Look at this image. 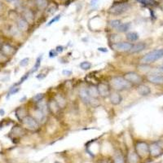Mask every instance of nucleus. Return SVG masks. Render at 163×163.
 <instances>
[{
  "mask_svg": "<svg viewBox=\"0 0 163 163\" xmlns=\"http://www.w3.org/2000/svg\"><path fill=\"white\" fill-rule=\"evenodd\" d=\"M98 51L99 52H108V50H107V48H105V47H99L98 48Z\"/></svg>",
  "mask_w": 163,
  "mask_h": 163,
  "instance_id": "obj_43",
  "label": "nucleus"
},
{
  "mask_svg": "<svg viewBox=\"0 0 163 163\" xmlns=\"http://www.w3.org/2000/svg\"><path fill=\"white\" fill-rule=\"evenodd\" d=\"M44 99V94L43 93H38L34 96L33 97V100L34 103H39L40 102L41 100H42Z\"/></svg>",
  "mask_w": 163,
  "mask_h": 163,
  "instance_id": "obj_31",
  "label": "nucleus"
},
{
  "mask_svg": "<svg viewBox=\"0 0 163 163\" xmlns=\"http://www.w3.org/2000/svg\"><path fill=\"white\" fill-rule=\"evenodd\" d=\"M58 55V52H56L55 49H52V50L50 51V52H49V56H50L51 58H53V57H55L56 55Z\"/></svg>",
  "mask_w": 163,
  "mask_h": 163,
  "instance_id": "obj_39",
  "label": "nucleus"
},
{
  "mask_svg": "<svg viewBox=\"0 0 163 163\" xmlns=\"http://www.w3.org/2000/svg\"><path fill=\"white\" fill-rule=\"evenodd\" d=\"M146 48V43H144V42H139L137 43L133 44L132 48L130 49V53H139L143 52Z\"/></svg>",
  "mask_w": 163,
  "mask_h": 163,
  "instance_id": "obj_19",
  "label": "nucleus"
},
{
  "mask_svg": "<svg viewBox=\"0 0 163 163\" xmlns=\"http://www.w3.org/2000/svg\"><path fill=\"white\" fill-rule=\"evenodd\" d=\"M17 27L21 31H26L29 29V23L24 18H20L17 21Z\"/></svg>",
  "mask_w": 163,
  "mask_h": 163,
  "instance_id": "obj_22",
  "label": "nucleus"
},
{
  "mask_svg": "<svg viewBox=\"0 0 163 163\" xmlns=\"http://www.w3.org/2000/svg\"><path fill=\"white\" fill-rule=\"evenodd\" d=\"M121 24H122V22H121V20H112L109 21L110 27L113 28V29H115V30H116L117 28Z\"/></svg>",
  "mask_w": 163,
  "mask_h": 163,
  "instance_id": "obj_32",
  "label": "nucleus"
},
{
  "mask_svg": "<svg viewBox=\"0 0 163 163\" xmlns=\"http://www.w3.org/2000/svg\"><path fill=\"white\" fill-rule=\"evenodd\" d=\"M35 3H36L37 8L39 10H43L47 7L48 3H47V0H35Z\"/></svg>",
  "mask_w": 163,
  "mask_h": 163,
  "instance_id": "obj_27",
  "label": "nucleus"
},
{
  "mask_svg": "<svg viewBox=\"0 0 163 163\" xmlns=\"http://www.w3.org/2000/svg\"><path fill=\"white\" fill-rule=\"evenodd\" d=\"M126 37L129 42H136L139 39V34L136 32H130L127 33Z\"/></svg>",
  "mask_w": 163,
  "mask_h": 163,
  "instance_id": "obj_28",
  "label": "nucleus"
},
{
  "mask_svg": "<svg viewBox=\"0 0 163 163\" xmlns=\"http://www.w3.org/2000/svg\"><path fill=\"white\" fill-rule=\"evenodd\" d=\"M15 113H16V117L20 122H21L25 117L28 116L27 110L25 107H18L15 111Z\"/></svg>",
  "mask_w": 163,
  "mask_h": 163,
  "instance_id": "obj_20",
  "label": "nucleus"
},
{
  "mask_svg": "<svg viewBox=\"0 0 163 163\" xmlns=\"http://www.w3.org/2000/svg\"><path fill=\"white\" fill-rule=\"evenodd\" d=\"M30 73H28V74H26L24 75V76H23V77L20 78V80L19 81V83H17L16 85H20V84H21V83H24V82H25V81L27 79L28 77H29V76H30Z\"/></svg>",
  "mask_w": 163,
  "mask_h": 163,
  "instance_id": "obj_38",
  "label": "nucleus"
},
{
  "mask_svg": "<svg viewBox=\"0 0 163 163\" xmlns=\"http://www.w3.org/2000/svg\"><path fill=\"white\" fill-rule=\"evenodd\" d=\"M24 19L28 21V23H32L34 20V15H33V11L30 10V9H27L24 11Z\"/></svg>",
  "mask_w": 163,
  "mask_h": 163,
  "instance_id": "obj_25",
  "label": "nucleus"
},
{
  "mask_svg": "<svg viewBox=\"0 0 163 163\" xmlns=\"http://www.w3.org/2000/svg\"><path fill=\"white\" fill-rule=\"evenodd\" d=\"M19 91H20L19 87H15V86H12V87H11V89H10V91H9L7 98L8 99L10 96H11V95H13V94H16V93H17Z\"/></svg>",
  "mask_w": 163,
  "mask_h": 163,
  "instance_id": "obj_36",
  "label": "nucleus"
},
{
  "mask_svg": "<svg viewBox=\"0 0 163 163\" xmlns=\"http://www.w3.org/2000/svg\"><path fill=\"white\" fill-rule=\"evenodd\" d=\"M87 91H88V94L91 98L98 99V98L100 97V94H99V91H98L97 86L91 85V86L87 87Z\"/></svg>",
  "mask_w": 163,
  "mask_h": 163,
  "instance_id": "obj_21",
  "label": "nucleus"
},
{
  "mask_svg": "<svg viewBox=\"0 0 163 163\" xmlns=\"http://www.w3.org/2000/svg\"><path fill=\"white\" fill-rule=\"evenodd\" d=\"M162 152V148L158 142H153L149 145V155L153 158L160 156Z\"/></svg>",
  "mask_w": 163,
  "mask_h": 163,
  "instance_id": "obj_9",
  "label": "nucleus"
},
{
  "mask_svg": "<svg viewBox=\"0 0 163 163\" xmlns=\"http://www.w3.org/2000/svg\"><path fill=\"white\" fill-rule=\"evenodd\" d=\"M113 163H125V158L122 156V154H121V153L117 154L116 157L114 158Z\"/></svg>",
  "mask_w": 163,
  "mask_h": 163,
  "instance_id": "obj_33",
  "label": "nucleus"
},
{
  "mask_svg": "<svg viewBox=\"0 0 163 163\" xmlns=\"http://www.w3.org/2000/svg\"><path fill=\"white\" fill-rule=\"evenodd\" d=\"M139 157L136 152H130L127 155V162L128 163H138Z\"/></svg>",
  "mask_w": 163,
  "mask_h": 163,
  "instance_id": "obj_23",
  "label": "nucleus"
},
{
  "mask_svg": "<svg viewBox=\"0 0 163 163\" xmlns=\"http://www.w3.org/2000/svg\"><path fill=\"white\" fill-rule=\"evenodd\" d=\"M55 163H61V162H59V161H55Z\"/></svg>",
  "mask_w": 163,
  "mask_h": 163,
  "instance_id": "obj_47",
  "label": "nucleus"
},
{
  "mask_svg": "<svg viewBox=\"0 0 163 163\" xmlns=\"http://www.w3.org/2000/svg\"><path fill=\"white\" fill-rule=\"evenodd\" d=\"M61 14H59V15H57V16H55V17H54V18H52V19L50 21L48 22V24H47V26H50V25H52V24H54V23L57 22L59 20L61 19Z\"/></svg>",
  "mask_w": 163,
  "mask_h": 163,
  "instance_id": "obj_35",
  "label": "nucleus"
},
{
  "mask_svg": "<svg viewBox=\"0 0 163 163\" xmlns=\"http://www.w3.org/2000/svg\"><path fill=\"white\" fill-rule=\"evenodd\" d=\"M62 74H63V75H65V76H70V75H72V71L69 70V69H64L62 71Z\"/></svg>",
  "mask_w": 163,
  "mask_h": 163,
  "instance_id": "obj_40",
  "label": "nucleus"
},
{
  "mask_svg": "<svg viewBox=\"0 0 163 163\" xmlns=\"http://www.w3.org/2000/svg\"><path fill=\"white\" fill-rule=\"evenodd\" d=\"M135 149L136 152L140 158H146L149 155V145L145 141H138Z\"/></svg>",
  "mask_w": 163,
  "mask_h": 163,
  "instance_id": "obj_4",
  "label": "nucleus"
},
{
  "mask_svg": "<svg viewBox=\"0 0 163 163\" xmlns=\"http://www.w3.org/2000/svg\"><path fill=\"white\" fill-rule=\"evenodd\" d=\"M5 114V111H4V109L3 108H0V115L1 116H3Z\"/></svg>",
  "mask_w": 163,
  "mask_h": 163,
  "instance_id": "obj_44",
  "label": "nucleus"
},
{
  "mask_svg": "<svg viewBox=\"0 0 163 163\" xmlns=\"http://www.w3.org/2000/svg\"><path fill=\"white\" fill-rule=\"evenodd\" d=\"M136 90H137L139 95H140L141 96H148L151 93V88L145 84H143V83L138 85Z\"/></svg>",
  "mask_w": 163,
  "mask_h": 163,
  "instance_id": "obj_14",
  "label": "nucleus"
},
{
  "mask_svg": "<svg viewBox=\"0 0 163 163\" xmlns=\"http://www.w3.org/2000/svg\"><path fill=\"white\" fill-rule=\"evenodd\" d=\"M47 105H48V109H49V113H51L55 116H57L60 114L61 111V108L59 107V105H57V103L55 102V100L54 99H51L48 102H47Z\"/></svg>",
  "mask_w": 163,
  "mask_h": 163,
  "instance_id": "obj_11",
  "label": "nucleus"
},
{
  "mask_svg": "<svg viewBox=\"0 0 163 163\" xmlns=\"http://www.w3.org/2000/svg\"><path fill=\"white\" fill-rule=\"evenodd\" d=\"M130 23H122L121 25H119L118 27L117 28L116 30L119 33H126V32H127V31L130 30Z\"/></svg>",
  "mask_w": 163,
  "mask_h": 163,
  "instance_id": "obj_26",
  "label": "nucleus"
},
{
  "mask_svg": "<svg viewBox=\"0 0 163 163\" xmlns=\"http://www.w3.org/2000/svg\"><path fill=\"white\" fill-rule=\"evenodd\" d=\"M101 163H107V162H101Z\"/></svg>",
  "mask_w": 163,
  "mask_h": 163,
  "instance_id": "obj_48",
  "label": "nucleus"
},
{
  "mask_svg": "<svg viewBox=\"0 0 163 163\" xmlns=\"http://www.w3.org/2000/svg\"><path fill=\"white\" fill-rule=\"evenodd\" d=\"M37 108H39V109H40L42 112H43L46 115H47V113L49 112L47 102H46L44 100H41V101L39 103H37Z\"/></svg>",
  "mask_w": 163,
  "mask_h": 163,
  "instance_id": "obj_24",
  "label": "nucleus"
},
{
  "mask_svg": "<svg viewBox=\"0 0 163 163\" xmlns=\"http://www.w3.org/2000/svg\"><path fill=\"white\" fill-rule=\"evenodd\" d=\"M79 97H80L81 100L83 101L84 104L86 105H90V101H91V97L88 94V91L86 87H83L80 89L79 91Z\"/></svg>",
  "mask_w": 163,
  "mask_h": 163,
  "instance_id": "obj_16",
  "label": "nucleus"
},
{
  "mask_svg": "<svg viewBox=\"0 0 163 163\" xmlns=\"http://www.w3.org/2000/svg\"><path fill=\"white\" fill-rule=\"evenodd\" d=\"M80 68L83 70H88L91 68V64L89 61H83L80 64Z\"/></svg>",
  "mask_w": 163,
  "mask_h": 163,
  "instance_id": "obj_34",
  "label": "nucleus"
},
{
  "mask_svg": "<svg viewBox=\"0 0 163 163\" xmlns=\"http://www.w3.org/2000/svg\"><path fill=\"white\" fill-rule=\"evenodd\" d=\"M0 52L3 53V55H5L6 56H11L16 52V48L8 43H4Z\"/></svg>",
  "mask_w": 163,
  "mask_h": 163,
  "instance_id": "obj_15",
  "label": "nucleus"
},
{
  "mask_svg": "<svg viewBox=\"0 0 163 163\" xmlns=\"http://www.w3.org/2000/svg\"><path fill=\"white\" fill-rule=\"evenodd\" d=\"M163 57V48L161 49H156V50L151 51L149 53H147L141 58V63L144 64H149L153 63L155 61H158Z\"/></svg>",
  "mask_w": 163,
  "mask_h": 163,
  "instance_id": "obj_2",
  "label": "nucleus"
},
{
  "mask_svg": "<svg viewBox=\"0 0 163 163\" xmlns=\"http://www.w3.org/2000/svg\"><path fill=\"white\" fill-rule=\"evenodd\" d=\"M97 87H98V91H99V94H100V97H102L104 99L109 97L111 94V86L108 84L105 83H100L98 84Z\"/></svg>",
  "mask_w": 163,
  "mask_h": 163,
  "instance_id": "obj_8",
  "label": "nucleus"
},
{
  "mask_svg": "<svg viewBox=\"0 0 163 163\" xmlns=\"http://www.w3.org/2000/svg\"><path fill=\"white\" fill-rule=\"evenodd\" d=\"M23 127H25V130H30V131H37L39 129L40 123H39L36 119L33 118L32 116L28 115L21 121Z\"/></svg>",
  "mask_w": 163,
  "mask_h": 163,
  "instance_id": "obj_3",
  "label": "nucleus"
},
{
  "mask_svg": "<svg viewBox=\"0 0 163 163\" xmlns=\"http://www.w3.org/2000/svg\"><path fill=\"white\" fill-rule=\"evenodd\" d=\"M136 1L145 6H152V7L158 6V2L155 0H136Z\"/></svg>",
  "mask_w": 163,
  "mask_h": 163,
  "instance_id": "obj_29",
  "label": "nucleus"
},
{
  "mask_svg": "<svg viewBox=\"0 0 163 163\" xmlns=\"http://www.w3.org/2000/svg\"><path fill=\"white\" fill-rule=\"evenodd\" d=\"M53 99L55 100V102L57 103V105H58L59 107L61 108V110L66 108L67 100L64 96H62L61 94H55Z\"/></svg>",
  "mask_w": 163,
  "mask_h": 163,
  "instance_id": "obj_17",
  "label": "nucleus"
},
{
  "mask_svg": "<svg viewBox=\"0 0 163 163\" xmlns=\"http://www.w3.org/2000/svg\"><path fill=\"white\" fill-rule=\"evenodd\" d=\"M11 136H13L14 138H20L25 136V129L24 127H20L18 125H16L15 127H12L11 132H10Z\"/></svg>",
  "mask_w": 163,
  "mask_h": 163,
  "instance_id": "obj_12",
  "label": "nucleus"
},
{
  "mask_svg": "<svg viewBox=\"0 0 163 163\" xmlns=\"http://www.w3.org/2000/svg\"><path fill=\"white\" fill-rule=\"evenodd\" d=\"M29 61H30V59L29 58H24L20 62V65L22 67L26 66V65H28V64H29Z\"/></svg>",
  "mask_w": 163,
  "mask_h": 163,
  "instance_id": "obj_37",
  "label": "nucleus"
},
{
  "mask_svg": "<svg viewBox=\"0 0 163 163\" xmlns=\"http://www.w3.org/2000/svg\"><path fill=\"white\" fill-rule=\"evenodd\" d=\"M55 50H56V52H57L58 53L63 52L64 47L63 46H57V47H56V48H55Z\"/></svg>",
  "mask_w": 163,
  "mask_h": 163,
  "instance_id": "obj_42",
  "label": "nucleus"
},
{
  "mask_svg": "<svg viewBox=\"0 0 163 163\" xmlns=\"http://www.w3.org/2000/svg\"><path fill=\"white\" fill-rule=\"evenodd\" d=\"M129 9H130V5L127 3H115L108 9V12L114 16H118L128 11Z\"/></svg>",
  "mask_w": 163,
  "mask_h": 163,
  "instance_id": "obj_5",
  "label": "nucleus"
},
{
  "mask_svg": "<svg viewBox=\"0 0 163 163\" xmlns=\"http://www.w3.org/2000/svg\"><path fill=\"white\" fill-rule=\"evenodd\" d=\"M132 84L130 83L124 77L121 76L113 77L110 80V86L115 91H123L130 90L132 87Z\"/></svg>",
  "mask_w": 163,
  "mask_h": 163,
  "instance_id": "obj_1",
  "label": "nucleus"
},
{
  "mask_svg": "<svg viewBox=\"0 0 163 163\" xmlns=\"http://www.w3.org/2000/svg\"><path fill=\"white\" fill-rule=\"evenodd\" d=\"M126 80H127L130 83H131L132 85H139L143 83V77L141 75L136 72H127L123 75Z\"/></svg>",
  "mask_w": 163,
  "mask_h": 163,
  "instance_id": "obj_6",
  "label": "nucleus"
},
{
  "mask_svg": "<svg viewBox=\"0 0 163 163\" xmlns=\"http://www.w3.org/2000/svg\"><path fill=\"white\" fill-rule=\"evenodd\" d=\"M98 2H99V0H91V6L92 8H95V7H96L97 4H98Z\"/></svg>",
  "mask_w": 163,
  "mask_h": 163,
  "instance_id": "obj_41",
  "label": "nucleus"
},
{
  "mask_svg": "<svg viewBox=\"0 0 163 163\" xmlns=\"http://www.w3.org/2000/svg\"><path fill=\"white\" fill-rule=\"evenodd\" d=\"M3 43L1 42V40H0V51H1V48H2V47H3Z\"/></svg>",
  "mask_w": 163,
  "mask_h": 163,
  "instance_id": "obj_45",
  "label": "nucleus"
},
{
  "mask_svg": "<svg viewBox=\"0 0 163 163\" xmlns=\"http://www.w3.org/2000/svg\"><path fill=\"white\" fill-rule=\"evenodd\" d=\"M133 43L129 42H113L111 45L113 49L118 52H130V49L132 48Z\"/></svg>",
  "mask_w": 163,
  "mask_h": 163,
  "instance_id": "obj_7",
  "label": "nucleus"
},
{
  "mask_svg": "<svg viewBox=\"0 0 163 163\" xmlns=\"http://www.w3.org/2000/svg\"><path fill=\"white\" fill-rule=\"evenodd\" d=\"M33 118H35L39 122V123H42V122L45 121V118H46V114H45L43 112H42L40 109H39L38 108H36L35 109H33Z\"/></svg>",
  "mask_w": 163,
  "mask_h": 163,
  "instance_id": "obj_18",
  "label": "nucleus"
},
{
  "mask_svg": "<svg viewBox=\"0 0 163 163\" xmlns=\"http://www.w3.org/2000/svg\"><path fill=\"white\" fill-rule=\"evenodd\" d=\"M147 80L154 85H163V75L152 74L147 76Z\"/></svg>",
  "mask_w": 163,
  "mask_h": 163,
  "instance_id": "obj_10",
  "label": "nucleus"
},
{
  "mask_svg": "<svg viewBox=\"0 0 163 163\" xmlns=\"http://www.w3.org/2000/svg\"><path fill=\"white\" fill-rule=\"evenodd\" d=\"M8 2H12V1H14V0H8Z\"/></svg>",
  "mask_w": 163,
  "mask_h": 163,
  "instance_id": "obj_46",
  "label": "nucleus"
},
{
  "mask_svg": "<svg viewBox=\"0 0 163 163\" xmlns=\"http://www.w3.org/2000/svg\"><path fill=\"white\" fill-rule=\"evenodd\" d=\"M41 61H42V55L39 56L36 60V63L34 64V66L33 67V69L30 71V74H33V73L36 72L37 70L39 69V67L41 65Z\"/></svg>",
  "mask_w": 163,
  "mask_h": 163,
  "instance_id": "obj_30",
  "label": "nucleus"
},
{
  "mask_svg": "<svg viewBox=\"0 0 163 163\" xmlns=\"http://www.w3.org/2000/svg\"><path fill=\"white\" fill-rule=\"evenodd\" d=\"M0 7H1V6H0Z\"/></svg>",
  "mask_w": 163,
  "mask_h": 163,
  "instance_id": "obj_49",
  "label": "nucleus"
},
{
  "mask_svg": "<svg viewBox=\"0 0 163 163\" xmlns=\"http://www.w3.org/2000/svg\"><path fill=\"white\" fill-rule=\"evenodd\" d=\"M108 98H109L110 103L113 105H118L122 102V95L120 94L118 91L111 92L110 96H109Z\"/></svg>",
  "mask_w": 163,
  "mask_h": 163,
  "instance_id": "obj_13",
  "label": "nucleus"
}]
</instances>
